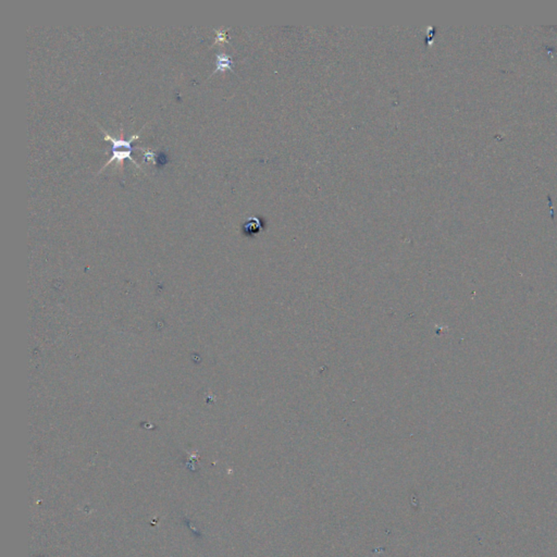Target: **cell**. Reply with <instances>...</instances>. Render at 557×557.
Listing matches in <instances>:
<instances>
[{"instance_id": "obj_5", "label": "cell", "mask_w": 557, "mask_h": 557, "mask_svg": "<svg viewBox=\"0 0 557 557\" xmlns=\"http://www.w3.org/2000/svg\"><path fill=\"white\" fill-rule=\"evenodd\" d=\"M141 149L145 152V156H144L145 157V158H144L145 159V161H152V163L156 164V155H155L154 151H151L149 149H146V148H141Z\"/></svg>"}, {"instance_id": "obj_2", "label": "cell", "mask_w": 557, "mask_h": 557, "mask_svg": "<svg viewBox=\"0 0 557 557\" xmlns=\"http://www.w3.org/2000/svg\"><path fill=\"white\" fill-rule=\"evenodd\" d=\"M102 133H105V139L106 141H110L112 143V145H114V149H118V148L121 147H124V148H128V149H132L131 147V143L134 141V139H137L139 137V134H136V135H133L130 139H124L123 138V132H121V137L120 139H116L115 137L110 136L109 134H107L104 130H101Z\"/></svg>"}, {"instance_id": "obj_4", "label": "cell", "mask_w": 557, "mask_h": 557, "mask_svg": "<svg viewBox=\"0 0 557 557\" xmlns=\"http://www.w3.org/2000/svg\"><path fill=\"white\" fill-rule=\"evenodd\" d=\"M217 33V39H215L214 44L217 43H223L227 40V30H214Z\"/></svg>"}, {"instance_id": "obj_1", "label": "cell", "mask_w": 557, "mask_h": 557, "mask_svg": "<svg viewBox=\"0 0 557 557\" xmlns=\"http://www.w3.org/2000/svg\"><path fill=\"white\" fill-rule=\"evenodd\" d=\"M132 150H133V148H132V149H128V150H116V149H114V148H112V156H111V158H110L109 161H108V163L104 165V167L101 168L100 172H101L102 170H104L105 168H107L108 165H109L114 160L118 161V165H120L121 163H123V160H124L125 158H128V159H130L131 161H133V163L135 164L136 167H137L138 169H141V167H139V164L131 157Z\"/></svg>"}, {"instance_id": "obj_3", "label": "cell", "mask_w": 557, "mask_h": 557, "mask_svg": "<svg viewBox=\"0 0 557 557\" xmlns=\"http://www.w3.org/2000/svg\"><path fill=\"white\" fill-rule=\"evenodd\" d=\"M232 65L233 61L231 56L227 55V53H219V55H217V66H215L213 73H215L217 71H223L226 69L232 70Z\"/></svg>"}]
</instances>
